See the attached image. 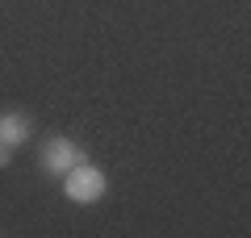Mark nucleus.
<instances>
[{
    "label": "nucleus",
    "mask_w": 251,
    "mask_h": 238,
    "mask_svg": "<svg viewBox=\"0 0 251 238\" xmlns=\"http://www.w3.org/2000/svg\"><path fill=\"white\" fill-rule=\"evenodd\" d=\"M59 180H63V196H67L72 205H97L100 196L109 192V176L100 167H92L88 159L75 163L72 171H63Z\"/></svg>",
    "instance_id": "nucleus-1"
},
{
    "label": "nucleus",
    "mask_w": 251,
    "mask_h": 238,
    "mask_svg": "<svg viewBox=\"0 0 251 238\" xmlns=\"http://www.w3.org/2000/svg\"><path fill=\"white\" fill-rule=\"evenodd\" d=\"M84 146L75 138H63V134H54V138L42 142V150H38V167L46 171V176H63V171H72L75 163H84Z\"/></svg>",
    "instance_id": "nucleus-2"
},
{
    "label": "nucleus",
    "mask_w": 251,
    "mask_h": 238,
    "mask_svg": "<svg viewBox=\"0 0 251 238\" xmlns=\"http://www.w3.org/2000/svg\"><path fill=\"white\" fill-rule=\"evenodd\" d=\"M29 134H34V121H29L25 113H17V109H9V113H0V142L4 146H25Z\"/></svg>",
    "instance_id": "nucleus-3"
},
{
    "label": "nucleus",
    "mask_w": 251,
    "mask_h": 238,
    "mask_svg": "<svg viewBox=\"0 0 251 238\" xmlns=\"http://www.w3.org/2000/svg\"><path fill=\"white\" fill-rule=\"evenodd\" d=\"M9 159H13V146H4V142H0V167H9Z\"/></svg>",
    "instance_id": "nucleus-4"
}]
</instances>
